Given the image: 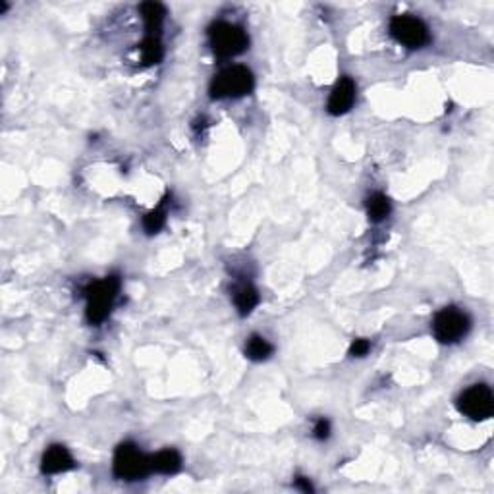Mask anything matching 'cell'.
<instances>
[{"label": "cell", "mask_w": 494, "mask_h": 494, "mask_svg": "<svg viewBox=\"0 0 494 494\" xmlns=\"http://www.w3.org/2000/svg\"><path fill=\"white\" fill-rule=\"evenodd\" d=\"M120 290V278L107 277L99 282L89 284L85 288V298H88V319L93 325H99L107 319L112 309V303Z\"/></svg>", "instance_id": "6da1fadb"}, {"label": "cell", "mask_w": 494, "mask_h": 494, "mask_svg": "<svg viewBox=\"0 0 494 494\" xmlns=\"http://www.w3.org/2000/svg\"><path fill=\"white\" fill-rule=\"evenodd\" d=\"M253 85V73L249 72L246 66H230L212 78L209 91L212 99H230V97L236 99V97L251 93Z\"/></svg>", "instance_id": "7a4b0ae2"}, {"label": "cell", "mask_w": 494, "mask_h": 494, "mask_svg": "<svg viewBox=\"0 0 494 494\" xmlns=\"http://www.w3.org/2000/svg\"><path fill=\"white\" fill-rule=\"evenodd\" d=\"M209 43L220 59H232L246 51L249 39L240 25L228 22H217L209 28Z\"/></svg>", "instance_id": "3957f363"}, {"label": "cell", "mask_w": 494, "mask_h": 494, "mask_svg": "<svg viewBox=\"0 0 494 494\" xmlns=\"http://www.w3.org/2000/svg\"><path fill=\"white\" fill-rule=\"evenodd\" d=\"M112 469H114V475L118 479H141L151 471V458H147L135 444L124 442L116 448Z\"/></svg>", "instance_id": "277c9868"}, {"label": "cell", "mask_w": 494, "mask_h": 494, "mask_svg": "<svg viewBox=\"0 0 494 494\" xmlns=\"http://www.w3.org/2000/svg\"><path fill=\"white\" fill-rule=\"evenodd\" d=\"M469 328H471V320L467 317V313L459 311L456 307H446L442 311H438L433 320V332L436 340H440L442 344H454L462 340L469 332Z\"/></svg>", "instance_id": "5b68a950"}, {"label": "cell", "mask_w": 494, "mask_h": 494, "mask_svg": "<svg viewBox=\"0 0 494 494\" xmlns=\"http://www.w3.org/2000/svg\"><path fill=\"white\" fill-rule=\"evenodd\" d=\"M458 409L473 421L488 419L494 411V398L490 388L485 385H475L467 388L458 398Z\"/></svg>", "instance_id": "8992f818"}, {"label": "cell", "mask_w": 494, "mask_h": 494, "mask_svg": "<svg viewBox=\"0 0 494 494\" xmlns=\"http://www.w3.org/2000/svg\"><path fill=\"white\" fill-rule=\"evenodd\" d=\"M390 33L398 43L406 44L409 49H421L430 41L427 25L421 20L411 18V16H396V18H392Z\"/></svg>", "instance_id": "52a82bcc"}, {"label": "cell", "mask_w": 494, "mask_h": 494, "mask_svg": "<svg viewBox=\"0 0 494 494\" xmlns=\"http://www.w3.org/2000/svg\"><path fill=\"white\" fill-rule=\"evenodd\" d=\"M354 101H356V83L348 76L340 78L328 99V112L335 116L346 114L354 107Z\"/></svg>", "instance_id": "ba28073f"}, {"label": "cell", "mask_w": 494, "mask_h": 494, "mask_svg": "<svg viewBox=\"0 0 494 494\" xmlns=\"http://www.w3.org/2000/svg\"><path fill=\"white\" fill-rule=\"evenodd\" d=\"M73 458L72 454L68 452V448L60 446V444H54L49 450L44 452L43 464H41V469L47 475H56V473H64L68 469L73 467Z\"/></svg>", "instance_id": "9c48e42d"}, {"label": "cell", "mask_w": 494, "mask_h": 494, "mask_svg": "<svg viewBox=\"0 0 494 494\" xmlns=\"http://www.w3.org/2000/svg\"><path fill=\"white\" fill-rule=\"evenodd\" d=\"M182 467V458L176 450H162L157 456L151 458V469L162 475H172L180 471Z\"/></svg>", "instance_id": "30bf717a"}, {"label": "cell", "mask_w": 494, "mask_h": 494, "mask_svg": "<svg viewBox=\"0 0 494 494\" xmlns=\"http://www.w3.org/2000/svg\"><path fill=\"white\" fill-rule=\"evenodd\" d=\"M234 303L238 307L240 315H249L259 306V294L251 284H241L234 290Z\"/></svg>", "instance_id": "8fae6325"}, {"label": "cell", "mask_w": 494, "mask_h": 494, "mask_svg": "<svg viewBox=\"0 0 494 494\" xmlns=\"http://www.w3.org/2000/svg\"><path fill=\"white\" fill-rule=\"evenodd\" d=\"M141 16H143L145 30L149 31V35H157V31L164 22L167 10L159 2H145V4H141Z\"/></svg>", "instance_id": "7c38bea8"}, {"label": "cell", "mask_w": 494, "mask_h": 494, "mask_svg": "<svg viewBox=\"0 0 494 494\" xmlns=\"http://www.w3.org/2000/svg\"><path fill=\"white\" fill-rule=\"evenodd\" d=\"M246 356L251 361H265L272 356V344L269 340H265L263 336L253 335L246 344Z\"/></svg>", "instance_id": "4fadbf2b"}, {"label": "cell", "mask_w": 494, "mask_h": 494, "mask_svg": "<svg viewBox=\"0 0 494 494\" xmlns=\"http://www.w3.org/2000/svg\"><path fill=\"white\" fill-rule=\"evenodd\" d=\"M141 60L145 66L159 64L162 60V44H160L159 35L145 37V41L141 43Z\"/></svg>", "instance_id": "5bb4252c"}, {"label": "cell", "mask_w": 494, "mask_h": 494, "mask_svg": "<svg viewBox=\"0 0 494 494\" xmlns=\"http://www.w3.org/2000/svg\"><path fill=\"white\" fill-rule=\"evenodd\" d=\"M390 212V201L388 197L382 195V193H375L367 199V215L373 222H380L385 220Z\"/></svg>", "instance_id": "9a60e30c"}, {"label": "cell", "mask_w": 494, "mask_h": 494, "mask_svg": "<svg viewBox=\"0 0 494 494\" xmlns=\"http://www.w3.org/2000/svg\"><path fill=\"white\" fill-rule=\"evenodd\" d=\"M164 222H167V209H164V203H162L143 218V228L149 234H157L164 226Z\"/></svg>", "instance_id": "2e32d148"}, {"label": "cell", "mask_w": 494, "mask_h": 494, "mask_svg": "<svg viewBox=\"0 0 494 494\" xmlns=\"http://www.w3.org/2000/svg\"><path fill=\"white\" fill-rule=\"evenodd\" d=\"M313 435H315V438H317V440H327L328 436H330V423H328L325 417H323V419H319V421L315 423Z\"/></svg>", "instance_id": "e0dca14e"}, {"label": "cell", "mask_w": 494, "mask_h": 494, "mask_svg": "<svg viewBox=\"0 0 494 494\" xmlns=\"http://www.w3.org/2000/svg\"><path fill=\"white\" fill-rule=\"evenodd\" d=\"M370 349V344L367 340H363V338H359V340H356L354 344H351V348H349V356L354 357H363L367 356V351Z\"/></svg>", "instance_id": "ac0fdd59"}, {"label": "cell", "mask_w": 494, "mask_h": 494, "mask_svg": "<svg viewBox=\"0 0 494 494\" xmlns=\"http://www.w3.org/2000/svg\"><path fill=\"white\" fill-rule=\"evenodd\" d=\"M296 487L301 488L303 493H313V485L306 477H298V479H296Z\"/></svg>", "instance_id": "d6986e66"}]
</instances>
